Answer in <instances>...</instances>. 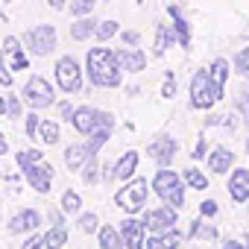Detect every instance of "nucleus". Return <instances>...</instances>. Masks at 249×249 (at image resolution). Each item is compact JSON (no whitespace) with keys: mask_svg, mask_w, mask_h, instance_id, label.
<instances>
[{"mask_svg":"<svg viewBox=\"0 0 249 249\" xmlns=\"http://www.w3.org/2000/svg\"><path fill=\"white\" fill-rule=\"evenodd\" d=\"M85 71L88 79L100 88H117L123 82V68L117 65V56L108 47H91L85 56Z\"/></svg>","mask_w":249,"mask_h":249,"instance_id":"f257e3e1","label":"nucleus"},{"mask_svg":"<svg viewBox=\"0 0 249 249\" xmlns=\"http://www.w3.org/2000/svg\"><path fill=\"white\" fill-rule=\"evenodd\" d=\"M153 191H156L159 199H161L164 205H170V208H182V205H185V179L176 176V173L167 170V167H161V170L156 173Z\"/></svg>","mask_w":249,"mask_h":249,"instance_id":"f03ea898","label":"nucleus"},{"mask_svg":"<svg viewBox=\"0 0 249 249\" xmlns=\"http://www.w3.org/2000/svg\"><path fill=\"white\" fill-rule=\"evenodd\" d=\"M71 123H73L76 132L91 135V132H97V129H111V126H114V117H111L108 111H100V108H91V106H79V108H73Z\"/></svg>","mask_w":249,"mask_h":249,"instance_id":"7ed1b4c3","label":"nucleus"},{"mask_svg":"<svg viewBox=\"0 0 249 249\" xmlns=\"http://www.w3.org/2000/svg\"><path fill=\"white\" fill-rule=\"evenodd\" d=\"M220 97H223V88L211 79V73L208 71H196V76L191 82V106L194 108H211Z\"/></svg>","mask_w":249,"mask_h":249,"instance_id":"20e7f679","label":"nucleus"},{"mask_svg":"<svg viewBox=\"0 0 249 249\" xmlns=\"http://www.w3.org/2000/svg\"><path fill=\"white\" fill-rule=\"evenodd\" d=\"M147 196H150V185H147L144 179H132L129 185H123V188L114 194V205L123 208V211H129V214H138V211L144 208Z\"/></svg>","mask_w":249,"mask_h":249,"instance_id":"39448f33","label":"nucleus"},{"mask_svg":"<svg viewBox=\"0 0 249 249\" xmlns=\"http://www.w3.org/2000/svg\"><path fill=\"white\" fill-rule=\"evenodd\" d=\"M21 41H24V47H30L36 56H47V53L56 50V30H53L50 24H38V27L27 30Z\"/></svg>","mask_w":249,"mask_h":249,"instance_id":"423d86ee","label":"nucleus"},{"mask_svg":"<svg viewBox=\"0 0 249 249\" xmlns=\"http://www.w3.org/2000/svg\"><path fill=\"white\" fill-rule=\"evenodd\" d=\"M56 82L65 94H76L82 88V68L76 65L73 56H62L56 62Z\"/></svg>","mask_w":249,"mask_h":249,"instance_id":"0eeeda50","label":"nucleus"},{"mask_svg":"<svg viewBox=\"0 0 249 249\" xmlns=\"http://www.w3.org/2000/svg\"><path fill=\"white\" fill-rule=\"evenodd\" d=\"M21 94H24V103H30L33 108H47V106L56 103V97H53V85H50L44 76H30Z\"/></svg>","mask_w":249,"mask_h":249,"instance_id":"6e6552de","label":"nucleus"},{"mask_svg":"<svg viewBox=\"0 0 249 249\" xmlns=\"http://www.w3.org/2000/svg\"><path fill=\"white\" fill-rule=\"evenodd\" d=\"M141 223L147 226V231H167V229H173L176 226V208H170V205H161V208H150V211H144L141 214Z\"/></svg>","mask_w":249,"mask_h":249,"instance_id":"1a4fd4ad","label":"nucleus"},{"mask_svg":"<svg viewBox=\"0 0 249 249\" xmlns=\"http://www.w3.org/2000/svg\"><path fill=\"white\" fill-rule=\"evenodd\" d=\"M176 150H179V144H176V141H173L170 135H156V138L150 141V147H147L150 159H153L156 164H161V167H167V164L173 161Z\"/></svg>","mask_w":249,"mask_h":249,"instance_id":"9d476101","label":"nucleus"},{"mask_svg":"<svg viewBox=\"0 0 249 249\" xmlns=\"http://www.w3.org/2000/svg\"><path fill=\"white\" fill-rule=\"evenodd\" d=\"M24 176H27L30 188H36L38 194H50V185H53V167L50 164L36 161V164L24 167Z\"/></svg>","mask_w":249,"mask_h":249,"instance_id":"9b49d317","label":"nucleus"},{"mask_svg":"<svg viewBox=\"0 0 249 249\" xmlns=\"http://www.w3.org/2000/svg\"><path fill=\"white\" fill-rule=\"evenodd\" d=\"M144 231H147V226L141 220H135V217L120 223V237H123V243H126V249H144L147 246Z\"/></svg>","mask_w":249,"mask_h":249,"instance_id":"f8f14e48","label":"nucleus"},{"mask_svg":"<svg viewBox=\"0 0 249 249\" xmlns=\"http://www.w3.org/2000/svg\"><path fill=\"white\" fill-rule=\"evenodd\" d=\"M21 44H24L21 38L9 36V38L3 41V47H0L3 59H9V71H27V68H30V59H27V53H24Z\"/></svg>","mask_w":249,"mask_h":249,"instance_id":"ddd939ff","label":"nucleus"},{"mask_svg":"<svg viewBox=\"0 0 249 249\" xmlns=\"http://www.w3.org/2000/svg\"><path fill=\"white\" fill-rule=\"evenodd\" d=\"M41 226V214L36 211V208H24V211H18L12 220H9V231L12 234H30V231H36Z\"/></svg>","mask_w":249,"mask_h":249,"instance_id":"4468645a","label":"nucleus"},{"mask_svg":"<svg viewBox=\"0 0 249 249\" xmlns=\"http://www.w3.org/2000/svg\"><path fill=\"white\" fill-rule=\"evenodd\" d=\"M229 196L234 202H249V170L246 167H234V173L229 176Z\"/></svg>","mask_w":249,"mask_h":249,"instance_id":"2eb2a0df","label":"nucleus"},{"mask_svg":"<svg viewBox=\"0 0 249 249\" xmlns=\"http://www.w3.org/2000/svg\"><path fill=\"white\" fill-rule=\"evenodd\" d=\"M138 161H141V156H138L135 150H126V153H123V156L117 159V164H114L111 176H114V179H120V182L132 179V173L138 170Z\"/></svg>","mask_w":249,"mask_h":249,"instance_id":"dca6fc26","label":"nucleus"},{"mask_svg":"<svg viewBox=\"0 0 249 249\" xmlns=\"http://www.w3.org/2000/svg\"><path fill=\"white\" fill-rule=\"evenodd\" d=\"M114 56H117V65L129 73H138L147 68V56L141 50H114Z\"/></svg>","mask_w":249,"mask_h":249,"instance_id":"f3484780","label":"nucleus"},{"mask_svg":"<svg viewBox=\"0 0 249 249\" xmlns=\"http://www.w3.org/2000/svg\"><path fill=\"white\" fill-rule=\"evenodd\" d=\"M208 164H211V173H229L234 164V153L229 147H214L208 153Z\"/></svg>","mask_w":249,"mask_h":249,"instance_id":"a211bd4d","label":"nucleus"},{"mask_svg":"<svg viewBox=\"0 0 249 249\" xmlns=\"http://www.w3.org/2000/svg\"><path fill=\"white\" fill-rule=\"evenodd\" d=\"M182 243V231L179 229H167V231H156L144 249H176Z\"/></svg>","mask_w":249,"mask_h":249,"instance_id":"6ab92c4d","label":"nucleus"},{"mask_svg":"<svg viewBox=\"0 0 249 249\" xmlns=\"http://www.w3.org/2000/svg\"><path fill=\"white\" fill-rule=\"evenodd\" d=\"M91 159H94V156L88 153V147H85V144H73V147H68V150H65V164H68V170H76V173H79Z\"/></svg>","mask_w":249,"mask_h":249,"instance_id":"aec40b11","label":"nucleus"},{"mask_svg":"<svg viewBox=\"0 0 249 249\" xmlns=\"http://www.w3.org/2000/svg\"><path fill=\"white\" fill-rule=\"evenodd\" d=\"M167 12H170V15H173V21H176V24H173V30H176L179 44L188 50V47H191V24H188V18L182 15V9H179V6H167Z\"/></svg>","mask_w":249,"mask_h":249,"instance_id":"412c9836","label":"nucleus"},{"mask_svg":"<svg viewBox=\"0 0 249 249\" xmlns=\"http://www.w3.org/2000/svg\"><path fill=\"white\" fill-rule=\"evenodd\" d=\"M97 240H100L103 249H126V243H123V237H120V229H114V226H100L97 229Z\"/></svg>","mask_w":249,"mask_h":249,"instance_id":"4be33fe9","label":"nucleus"},{"mask_svg":"<svg viewBox=\"0 0 249 249\" xmlns=\"http://www.w3.org/2000/svg\"><path fill=\"white\" fill-rule=\"evenodd\" d=\"M173 41H179V38H176V30H173L170 24H159V30H156V53L161 56L164 50L173 47Z\"/></svg>","mask_w":249,"mask_h":249,"instance_id":"5701e85b","label":"nucleus"},{"mask_svg":"<svg viewBox=\"0 0 249 249\" xmlns=\"http://www.w3.org/2000/svg\"><path fill=\"white\" fill-rule=\"evenodd\" d=\"M182 179H185V185L194 188V191H205V188H208V176H205L202 170H196V167H188V170L182 173Z\"/></svg>","mask_w":249,"mask_h":249,"instance_id":"b1692460","label":"nucleus"},{"mask_svg":"<svg viewBox=\"0 0 249 249\" xmlns=\"http://www.w3.org/2000/svg\"><path fill=\"white\" fill-rule=\"evenodd\" d=\"M68 243V229L65 226H53L47 234H44V246L47 249H62Z\"/></svg>","mask_w":249,"mask_h":249,"instance_id":"393cba45","label":"nucleus"},{"mask_svg":"<svg viewBox=\"0 0 249 249\" xmlns=\"http://www.w3.org/2000/svg\"><path fill=\"white\" fill-rule=\"evenodd\" d=\"M38 138L47 144H59V123L56 120H41L38 123Z\"/></svg>","mask_w":249,"mask_h":249,"instance_id":"a878e982","label":"nucleus"},{"mask_svg":"<svg viewBox=\"0 0 249 249\" xmlns=\"http://www.w3.org/2000/svg\"><path fill=\"white\" fill-rule=\"evenodd\" d=\"M94 30H97V21L94 18H82V21H76V24H71V36L73 38H88V36H94Z\"/></svg>","mask_w":249,"mask_h":249,"instance_id":"bb28decb","label":"nucleus"},{"mask_svg":"<svg viewBox=\"0 0 249 249\" xmlns=\"http://www.w3.org/2000/svg\"><path fill=\"white\" fill-rule=\"evenodd\" d=\"M208 73H211V79H214L220 88H226V79H229V62H226V59H214L211 68H208Z\"/></svg>","mask_w":249,"mask_h":249,"instance_id":"cd10ccee","label":"nucleus"},{"mask_svg":"<svg viewBox=\"0 0 249 249\" xmlns=\"http://www.w3.org/2000/svg\"><path fill=\"white\" fill-rule=\"evenodd\" d=\"M62 211L65 214H79L82 211V196L76 191H65L62 194Z\"/></svg>","mask_w":249,"mask_h":249,"instance_id":"c85d7f7f","label":"nucleus"},{"mask_svg":"<svg viewBox=\"0 0 249 249\" xmlns=\"http://www.w3.org/2000/svg\"><path fill=\"white\" fill-rule=\"evenodd\" d=\"M191 234H194V237H199V240H217V237H220V231H217L214 226L202 223V220L191 223Z\"/></svg>","mask_w":249,"mask_h":249,"instance_id":"c756f323","label":"nucleus"},{"mask_svg":"<svg viewBox=\"0 0 249 249\" xmlns=\"http://www.w3.org/2000/svg\"><path fill=\"white\" fill-rule=\"evenodd\" d=\"M108 132H111V129H97V132H91V135H88L85 147H88V153H91V156H97V153L103 150V144L108 141Z\"/></svg>","mask_w":249,"mask_h":249,"instance_id":"7c9ffc66","label":"nucleus"},{"mask_svg":"<svg viewBox=\"0 0 249 249\" xmlns=\"http://www.w3.org/2000/svg\"><path fill=\"white\" fill-rule=\"evenodd\" d=\"M15 161H18V167L24 170V167L36 164V161H41V150H21V153H15Z\"/></svg>","mask_w":249,"mask_h":249,"instance_id":"2f4dec72","label":"nucleus"},{"mask_svg":"<svg viewBox=\"0 0 249 249\" xmlns=\"http://www.w3.org/2000/svg\"><path fill=\"white\" fill-rule=\"evenodd\" d=\"M79 229H82L85 234H94V231L100 229V220H97V214H94V211H85V214L79 217Z\"/></svg>","mask_w":249,"mask_h":249,"instance_id":"473e14b6","label":"nucleus"},{"mask_svg":"<svg viewBox=\"0 0 249 249\" xmlns=\"http://www.w3.org/2000/svg\"><path fill=\"white\" fill-rule=\"evenodd\" d=\"M114 33H117V21H100V24H97V30H94V36H97L100 41L111 38Z\"/></svg>","mask_w":249,"mask_h":249,"instance_id":"72a5a7b5","label":"nucleus"},{"mask_svg":"<svg viewBox=\"0 0 249 249\" xmlns=\"http://www.w3.org/2000/svg\"><path fill=\"white\" fill-rule=\"evenodd\" d=\"M234 71L249 76V47H243L240 53H234Z\"/></svg>","mask_w":249,"mask_h":249,"instance_id":"f704fd0d","label":"nucleus"},{"mask_svg":"<svg viewBox=\"0 0 249 249\" xmlns=\"http://www.w3.org/2000/svg\"><path fill=\"white\" fill-rule=\"evenodd\" d=\"M97 6V0H73V3H71V15H88L91 9Z\"/></svg>","mask_w":249,"mask_h":249,"instance_id":"c9c22d12","label":"nucleus"},{"mask_svg":"<svg viewBox=\"0 0 249 249\" xmlns=\"http://www.w3.org/2000/svg\"><path fill=\"white\" fill-rule=\"evenodd\" d=\"M82 179H85V185H97V179H100V167H97V159H91V161L85 164V170H82Z\"/></svg>","mask_w":249,"mask_h":249,"instance_id":"e433bc0d","label":"nucleus"},{"mask_svg":"<svg viewBox=\"0 0 249 249\" xmlns=\"http://www.w3.org/2000/svg\"><path fill=\"white\" fill-rule=\"evenodd\" d=\"M217 211H220V205H217L214 199H205V202L199 205V214H202V220H211V217H217Z\"/></svg>","mask_w":249,"mask_h":249,"instance_id":"4c0bfd02","label":"nucleus"},{"mask_svg":"<svg viewBox=\"0 0 249 249\" xmlns=\"http://www.w3.org/2000/svg\"><path fill=\"white\" fill-rule=\"evenodd\" d=\"M38 123H41L38 114H27V138H38Z\"/></svg>","mask_w":249,"mask_h":249,"instance_id":"58836bf2","label":"nucleus"},{"mask_svg":"<svg viewBox=\"0 0 249 249\" xmlns=\"http://www.w3.org/2000/svg\"><path fill=\"white\" fill-rule=\"evenodd\" d=\"M161 94H164L167 100H170V97H176V76H173V73H167V76H164V85H161Z\"/></svg>","mask_w":249,"mask_h":249,"instance_id":"ea45409f","label":"nucleus"},{"mask_svg":"<svg viewBox=\"0 0 249 249\" xmlns=\"http://www.w3.org/2000/svg\"><path fill=\"white\" fill-rule=\"evenodd\" d=\"M237 108H240V114H243V120L249 123V91H243L240 97H237V103H234Z\"/></svg>","mask_w":249,"mask_h":249,"instance_id":"a19ab883","label":"nucleus"},{"mask_svg":"<svg viewBox=\"0 0 249 249\" xmlns=\"http://www.w3.org/2000/svg\"><path fill=\"white\" fill-rule=\"evenodd\" d=\"M9 85H12V71H6L3 53H0V88H9Z\"/></svg>","mask_w":249,"mask_h":249,"instance_id":"79ce46f5","label":"nucleus"},{"mask_svg":"<svg viewBox=\"0 0 249 249\" xmlns=\"http://www.w3.org/2000/svg\"><path fill=\"white\" fill-rule=\"evenodd\" d=\"M6 103H9V117H21V100H18V94H9Z\"/></svg>","mask_w":249,"mask_h":249,"instance_id":"37998d69","label":"nucleus"},{"mask_svg":"<svg viewBox=\"0 0 249 249\" xmlns=\"http://www.w3.org/2000/svg\"><path fill=\"white\" fill-rule=\"evenodd\" d=\"M24 249H44V234H33L24 240Z\"/></svg>","mask_w":249,"mask_h":249,"instance_id":"c03bdc74","label":"nucleus"},{"mask_svg":"<svg viewBox=\"0 0 249 249\" xmlns=\"http://www.w3.org/2000/svg\"><path fill=\"white\" fill-rule=\"evenodd\" d=\"M59 111H62V117H73V108H71V103H59Z\"/></svg>","mask_w":249,"mask_h":249,"instance_id":"a18cd8bd","label":"nucleus"},{"mask_svg":"<svg viewBox=\"0 0 249 249\" xmlns=\"http://www.w3.org/2000/svg\"><path fill=\"white\" fill-rule=\"evenodd\" d=\"M9 153V144H6V135L0 132V156H6Z\"/></svg>","mask_w":249,"mask_h":249,"instance_id":"49530a36","label":"nucleus"},{"mask_svg":"<svg viewBox=\"0 0 249 249\" xmlns=\"http://www.w3.org/2000/svg\"><path fill=\"white\" fill-rule=\"evenodd\" d=\"M0 114H9V103H6V97H0Z\"/></svg>","mask_w":249,"mask_h":249,"instance_id":"de8ad7c7","label":"nucleus"},{"mask_svg":"<svg viewBox=\"0 0 249 249\" xmlns=\"http://www.w3.org/2000/svg\"><path fill=\"white\" fill-rule=\"evenodd\" d=\"M223 249H243V246H240L237 240H226V243H223Z\"/></svg>","mask_w":249,"mask_h":249,"instance_id":"09e8293b","label":"nucleus"},{"mask_svg":"<svg viewBox=\"0 0 249 249\" xmlns=\"http://www.w3.org/2000/svg\"><path fill=\"white\" fill-rule=\"evenodd\" d=\"M47 3H50L53 9H65V0H47Z\"/></svg>","mask_w":249,"mask_h":249,"instance_id":"8fccbe9b","label":"nucleus"},{"mask_svg":"<svg viewBox=\"0 0 249 249\" xmlns=\"http://www.w3.org/2000/svg\"><path fill=\"white\" fill-rule=\"evenodd\" d=\"M123 41H129V44H135V41H138V36H135V33H126V36H123Z\"/></svg>","mask_w":249,"mask_h":249,"instance_id":"3c124183","label":"nucleus"}]
</instances>
